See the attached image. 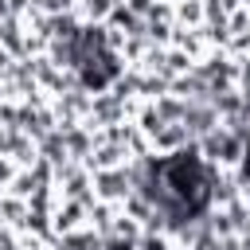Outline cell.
Segmentation results:
<instances>
[{"label":"cell","mask_w":250,"mask_h":250,"mask_svg":"<svg viewBox=\"0 0 250 250\" xmlns=\"http://www.w3.org/2000/svg\"><path fill=\"white\" fill-rule=\"evenodd\" d=\"M148 199L172 219H195L211 203V172L195 152H172L160 156L148 168Z\"/></svg>","instance_id":"1"},{"label":"cell","mask_w":250,"mask_h":250,"mask_svg":"<svg viewBox=\"0 0 250 250\" xmlns=\"http://www.w3.org/2000/svg\"><path fill=\"white\" fill-rule=\"evenodd\" d=\"M70 59H74V70L82 74L86 86H105L117 74L113 51H109L102 31H78L74 43H70Z\"/></svg>","instance_id":"2"},{"label":"cell","mask_w":250,"mask_h":250,"mask_svg":"<svg viewBox=\"0 0 250 250\" xmlns=\"http://www.w3.org/2000/svg\"><path fill=\"white\" fill-rule=\"evenodd\" d=\"M242 176L250 180V145H246V168H242Z\"/></svg>","instance_id":"3"},{"label":"cell","mask_w":250,"mask_h":250,"mask_svg":"<svg viewBox=\"0 0 250 250\" xmlns=\"http://www.w3.org/2000/svg\"><path fill=\"white\" fill-rule=\"evenodd\" d=\"M145 250H160V246H145Z\"/></svg>","instance_id":"4"}]
</instances>
